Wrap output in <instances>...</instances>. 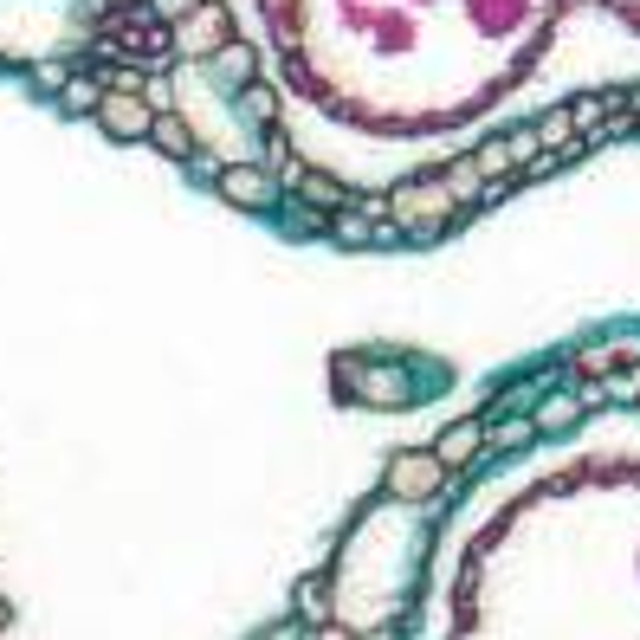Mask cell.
<instances>
[{
  "label": "cell",
  "mask_w": 640,
  "mask_h": 640,
  "mask_svg": "<svg viewBox=\"0 0 640 640\" xmlns=\"http://www.w3.org/2000/svg\"><path fill=\"white\" fill-rule=\"evenodd\" d=\"M162 13H194V0H155Z\"/></svg>",
  "instance_id": "obj_11"
},
{
  "label": "cell",
  "mask_w": 640,
  "mask_h": 640,
  "mask_svg": "<svg viewBox=\"0 0 640 640\" xmlns=\"http://www.w3.org/2000/svg\"><path fill=\"white\" fill-rule=\"evenodd\" d=\"M0 628H7V602H0Z\"/></svg>",
  "instance_id": "obj_12"
},
{
  "label": "cell",
  "mask_w": 640,
  "mask_h": 640,
  "mask_svg": "<svg viewBox=\"0 0 640 640\" xmlns=\"http://www.w3.org/2000/svg\"><path fill=\"white\" fill-rule=\"evenodd\" d=\"M479 440H486V427H479V420H459L447 440H440V466H466V459L479 453Z\"/></svg>",
  "instance_id": "obj_3"
},
{
  "label": "cell",
  "mask_w": 640,
  "mask_h": 640,
  "mask_svg": "<svg viewBox=\"0 0 640 640\" xmlns=\"http://www.w3.org/2000/svg\"><path fill=\"white\" fill-rule=\"evenodd\" d=\"M221 189L233 194L240 207H265V201H272V182H265L260 169H226V175H221Z\"/></svg>",
  "instance_id": "obj_2"
},
{
  "label": "cell",
  "mask_w": 640,
  "mask_h": 640,
  "mask_svg": "<svg viewBox=\"0 0 640 640\" xmlns=\"http://www.w3.org/2000/svg\"><path fill=\"white\" fill-rule=\"evenodd\" d=\"M98 116H104V130H116V136H150L155 130V111L150 104H136L130 91H111V98L98 104Z\"/></svg>",
  "instance_id": "obj_1"
},
{
  "label": "cell",
  "mask_w": 640,
  "mask_h": 640,
  "mask_svg": "<svg viewBox=\"0 0 640 640\" xmlns=\"http://www.w3.org/2000/svg\"><path fill=\"white\" fill-rule=\"evenodd\" d=\"M602 98H576V104H569V116H576V130H596V123H602Z\"/></svg>",
  "instance_id": "obj_9"
},
{
  "label": "cell",
  "mask_w": 640,
  "mask_h": 640,
  "mask_svg": "<svg viewBox=\"0 0 640 640\" xmlns=\"http://www.w3.org/2000/svg\"><path fill=\"white\" fill-rule=\"evenodd\" d=\"M162 150H175V155H194V143H189V130L175 123V116H155V130H150Z\"/></svg>",
  "instance_id": "obj_6"
},
{
  "label": "cell",
  "mask_w": 640,
  "mask_h": 640,
  "mask_svg": "<svg viewBox=\"0 0 640 640\" xmlns=\"http://www.w3.org/2000/svg\"><path fill=\"white\" fill-rule=\"evenodd\" d=\"M214 39H221V20H214V13H201L194 27H182V52H214Z\"/></svg>",
  "instance_id": "obj_4"
},
{
  "label": "cell",
  "mask_w": 640,
  "mask_h": 640,
  "mask_svg": "<svg viewBox=\"0 0 640 640\" xmlns=\"http://www.w3.org/2000/svg\"><path fill=\"white\" fill-rule=\"evenodd\" d=\"M221 65H226L233 78H246V72H253V52H246V45H226V52H221Z\"/></svg>",
  "instance_id": "obj_10"
},
{
  "label": "cell",
  "mask_w": 640,
  "mask_h": 640,
  "mask_svg": "<svg viewBox=\"0 0 640 640\" xmlns=\"http://www.w3.org/2000/svg\"><path fill=\"white\" fill-rule=\"evenodd\" d=\"M569 130H576V116H569V111H550L537 130H530V136H537V143H569Z\"/></svg>",
  "instance_id": "obj_8"
},
{
  "label": "cell",
  "mask_w": 640,
  "mask_h": 640,
  "mask_svg": "<svg viewBox=\"0 0 640 640\" xmlns=\"http://www.w3.org/2000/svg\"><path fill=\"white\" fill-rule=\"evenodd\" d=\"M59 98H65V111H98V104H104V91H98L91 78H72V84H65Z\"/></svg>",
  "instance_id": "obj_5"
},
{
  "label": "cell",
  "mask_w": 640,
  "mask_h": 640,
  "mask_svg": "<svg viewBox=\"0 0 640 640\" xmlns=\"http://www.w3.org/2000/svg\"><path fill=\"white\" fill-rule=\"evenodd\" d=\"M582 408H589V402H582V395H563V402H550V408H544V415H537V427H569V420L582 415Z\"/></svg>",
  "instance_id": "obj_7"
}]
</instances>
